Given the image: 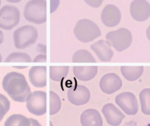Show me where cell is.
<instances>
[{
  "instance_id": "83f0119b",
  "label": "cell",
  "mask_w": 150,
  "mask_h": 126,
  "mask_svg": "<svg viewBox=\"0 0 150 126\" xmlns=\"http://www.w3.org/2000/svg\"><path fill=\"white\" fill-rule=\"evenodd\" d=\"M59 5V0H50V13L54 12Z\"/></svg>"
},
{
  "instance_id": "8d00e7d4",
  "label": "cell",
  "mask_w": 150,
  "mask_h": 126,
  "mask_svg": "<svg viewBox=\"0 0 150 126\" xmlns=\"http://www.w3.org/2000/svg\"><path fill=\"white\" fill-rule=\"evenodd\" d=\"M146 126H150V123H149V124H148Z\"/></svg>"
},
{
  "instance_id": "603a6c76",
  "label": "cell",
  "mask_w": 150,
  "mask_h": 126,
  "mask_svg": "<svg viewBox=\"0 0 150 126\" xmlns=\"http://www.w3.org/2000/svg\"><path fill=\"white\" fill-rule=\"evenodd\" d=\"M5 62H31L30 57L26 53L14 52L9 54L5 60Z\"/></svg>"
},
{
  "instance_id": "ffe728a7",
  "label": "cell",
  "mask_w": 150,
  "mask_h": 126,
  "mask_svg": "<svg viewBox=\"0 0 150 126\" xmlns=\"http://www.w3.org/2000/svg\"><path fill=\"white\" fill-rule=\"evenodd\" d=\"M69 70V66H50V78L53 81L59 82L67 76Z\"/></svg>"
},
{
  "instance_id": "836d02e7",
  "label": "cell",
  "mask_w": 150,
  "mask_h": 126,
  "mask_svg": "<svg viewBox=\"0 0 150 126\" xmlns=\"http://www.w3.org/2000/svg\"><path fill=\"white\" fill-rule=\"evenodd\" d=\"M14 68H17V69H24V68H27V66H13Z\"/></svg>"
},
{
  "instance_id": "cb8c5ba5",
  "label": "cell",
  "mask_w": 150,
  "mask_h": 126,
  "mask_svg": "<svg viewBox=\"0 0 150 126\" xmlns=\"http://www.w3.org/2000/svg\"><path fill=\"white\" fill-rule=\"evenodd\" d=\"M61 107L62 102L58 94L53 91H50V115L58 113Z\"/></svg>"
},
{
  "instance_id": "4dcf8cb0",
  "label": "cell",
  "mask_w": 150,
  "mask_h": 126,
  "mask_svg": "<svg viewBox=\"0 0 150 126\" xmlns=\"http://www.w3.org/2000/svg\"><path fill=\"white\" fill-rule=\"evenodd\" d=\"M146 36H147V37H148V40L150 41V25L149 26V27H148V29H146Z\"/></svg>"
},
{
  "instance_id": "5bb4252c",
  "label": "cell",
  "mask_w": 150,
  "mask_h": 126,
  "mask_svg": "<svg viewBox=\"0 0 150 126\" xmlns=\"http://www.w3.org/2000/svg\"><path fill=\"white\" fill-rule=\"evenodd\" d=\"M46 75V66H33L29 71V79L33 86L44 88L47 85Z\"/></svg>"
},
{
  "instance_id": "d590c367",
  "label": "cell",
  "mask_w": 150,
  "mask_h": 126,
  "mask_svg": "<svg viewBox=\"0 0 150 126\" xmlns=\"http://www.w3.org/2000/svg\"><path fill=\"white\" fill-rule=\"evenodd\" d=\"M50 126H53V125L52 124V122L51 121H50Z\"/></svg>"
},
{
  "instance_id": "e575fe53",
  "label": "cell",
  "mask_w": 150,
  "mask_h": 126,
  "mask_svg": "<svg viewBox=\"0 0 150 126\" xmlns=\"http://www.w3.org/2000/svg\"><path fill=\"white\" fill-rule=\"evenodd\" d=\"M2 61V55H1V54L0 53V62H1Z\"/></svg>"
},
{
  "instance_id": "277c9868",
  "label": "cell",
  "mask_w": 150,
  "mask_h": 126,
  "mask_svg": "<svg viewBox=\"0 0 150 126\" xmlns=\"http://www.w3.org/2000/svg\"><path fill=\"white\" fill-rule=\"evenodd\" d=\"M38 37V32L32 25H25L16 29L13 34L15 47L25 49L34 44Z\"/></svg>"
},
{
  "instance_id": "7402d4cb",
  "label": "cell",
  "mask_w": 150,
  "mask_h": 126,
  "mask_svg": "<svg viewBox=\"0 0 150 126\" xmlns=\"http://www.w3.org/2000/svg\"><path fill=\"white\" fill-rule=\"evenodd\" d=\"M141 111L145 115H150V89H142L139 93Z\"/></svg>"
},
{
  "instance_id": "d6a6232c",
  "label": "cell",
  "mask_w": 150,
  "mask_h": 126,
  "mask_svg": "<svg viewBox=\"0 0 150 126\" xmlns=\"http://www.w3.org/2000/svg\"><path fill=\"white\" fill-rule=\"evenodd\" d=\"M7 2H9V3H12V4H15V3H18L20 1H21V0H6Z\"/></svg>"
},
{
  "instance_id": "e0dca14e",
  "label": "cell",
  "mask_w": 150,
  "mask_h": 126,
  "mask_svg": "<svg viewBox=\"0 0 150 126\" xmlns=\"http://www.w3.org/2000/svg\"><path fill=\"white\" fill-rule=\"evenodd\" d=\"M97 66H74V76L81 81H88L93 79L97 74Z\"/></svg>"
},
{
  "instance_id": "5b68a950",
  "label": "cell",
  "mask_w": 150,
  "mask_h": 126,
  "mask_svg": "<svg viewBox=\"0 0 150 126\" xmlns=\"http://www.w3.org/2000/svg\"><path fill=\"white\" fill-rule=\"evenodd\" d=\"M107 41L117 51L121 52L128 48L132 43L131 32L125 28H120L108 32L105 36Z\"/></svg>"
},
{
  "instance_id": "4fadbf2b",
  "label": "cell",
  "mask_w": 150,
  "mask_h": 126,
  "mask_svg": "<svg viewBox=\"0 0 150 126\" xmlns=\"http://www.w3.org/2000/svg\"><path fill=\"white\" fill-rule=\"evenodd\" d=\"M102 113L108 124L112 126L119 125L125 116L121 111L112 103H107L103 106Z\"/></svg>"
},
{
  "instance_id": "7a4b0ae2",
  "label": "cell",
  "mask_w": 150,
  "mask_h": 126,
  "mask_svg": "<svg viewBox=\"0 0 150 126\" xmlns=\"http://www.w3.org/2000/svg\"><path fill=\"white\" fill-rule=\"evenodd\" d=\"M46 0H30L25 5L23 15L29 22L36 24L45 23L47 20Z\"/></svg>"
},
{
  "instance_id": "4316f807",
  "label": "cell",
  "mask_w": 150,
  "mask_h": 126,
  "mask_svg": "<svg viewBox=\"0 0 150 126\" xmlns=\"http://www.w3.org/2000/svg\"><path fill=\"white\" fill-rule=\"evenodd\" d=\"M46 61H47L46 55L43 54H40L36 55L33 60V62H46Z\"/></svg>"
},
{
  "instance_id": "d4e9b609",
  "label": "cell",
  "mask_w": 150,
  "mask_h": 126,
  "mask_svg": "<svg viewBox=\"0 0 150 126\" xmlns=\"http://www.w3.org/2000/svg\"><path fill=\"white\" fill-rule=\"evenodd\" d=\"M10 102L4 94L0 93V121L10 108Z\"/></svg>"
},
{
  "instance_id": "d6986e66",
  "label": "cell",
  "mask_w": 150,
  "mask_h": 126,
  "mask_svg": "<svg viewBox=\"0 0 150 126\" xmlns=\"http://www.w3.org/2000/svg\"><path fill=\"white\" fill-rule=\"evenodd\" d=\"M30 122L29 118L20 114H15L10 116L5 121L4 126H30Z\"/></svg>"
},
{
  "instance_id": "ac0fdd59",
  "label": "cell",
  "mask_w": 150,
  "mask_h": 126,
  "mask_svg": "<svg viewBox=\"0 0 150 126\" xmlns=\"http://www.w3.org/2000/svg\"><path fill=\"white\" fill-rule=\"evenodd\" d=\"M144 72V67L122 66L121 67V72L124 78L128 81H134L139 78Z\"/></svg>"
},
{
  "instance_id": "52a82bcc",
  "label": "cell",
  "mask_w": 150,
  "mask_h": 126,
  "mask_svg": "<svg viewBox=\"0 0 150 126\" xmlns=\"http://www.w3.org/2000/svg\"><path fill=\"white\" fill-rule=\"evenodd\" d=\"M20 21V11L15 6L6 5L0 9V28L10 30Z\"/></svg>"
},
{
  "instance_id": "9c48e42d",
  "label": "cell",
  "mask_w": 150,
  "mask_h": 126,
  "mask_svg": "<svg viewBox=\"0 0 150 126\" xmlns=\"http://www.w3.org/2000/svg\"><path fill=\"white\" fill-rule=\"evenodd\" d=\"M67 99L73 105L81 106L86 104L90 99V92L84 85H75L67 91Z\"/></svg>"
},
{
  "instance_id": "44dd1931",
  "label": "cell",
  "mask_w": 150,
  "mask_h": 126,
  "mask_svg": "<svg viewBox=\"0 0 150 126\" xmlns=\"http://www.w3.org/2000/svg\"><path fill=\"white\" fill-rule=\"evenodd\" d=\"M73 62H96V61L92 54L87 50H79L72 57Z\"/></svg>"
},
{
  "instance_id": "f546056e",
  "label": "cell",
  "mask_w": 150,
  "mask_h": 126,
  "mask_svg": "<svg viewBox=\"0 0 150 126\" xmlns=\"http://www.w3.org/2000/svg\"><path fill=\"white\" fill-rule=\"evenodd\" d=\"M30 122V126H42L41 124L39 123V122L32 118H29Z\"/></svg>"
},
{
  "instance_id": "1f68e13d",
  "label": "cell",
  "mask_w": 150,
  "mask_h": 126,
  "mask_svg": "<svg viewBox=\"0 0 150 126\" xmlns=\"http://www.w3.org/2000/svg\"><path fill=\"white\" fill-rule=\"evenodd\" d=\"M4 41V33L1 30H0V44L3 43Z\"/></svg>"
},
{
  "instance_id": "2e32d148",
  "label": "cell",
  "mask_w": 150,
  "mask_h": 126,
  "mask_svg": "<svg viewBox=\"0 0 150 126\" xmlns=\"http://www.w3.org/2000/svg\"><path fill=\"white\" fill-rule=\"evenodd\" d=\"M80 123L82 126H103V120L99 112L94 108L85 110L81 114Z\"/></svg>"
},
{
  "instance_id": "7c38bea8",
  "label": "cell",
  "mask_w": 150,
  "mask_h": 126,
  "mask_svg": "<svg viewBox=\"0 0 150 126\" xmlns=\"http://www.w3.org/2000/svg\"><path fill=\"white\" fill-rule=\"evenodd\" d=\"M121 15L119 9L115 5H106L102 10L101 19L103 23L107 27H114L120 22Z\"/></svg>"
},
{
  "instance_id": "484cf974",
  "label": "cell",
  "mask_w": 150,
  "mask_h": 126,
  "mask_svg": "<svg viewBox=\"0 0 150 126\" xmlns=\"http://www.w3.org/2000/svg\"><path fill=\"white\" fill-rule=\"evenodd\" d=\"M84 2L89 6L93 8H98L101 6L103 0H84Z\"/></svg>"
},
{
  "instance_id": "74e56055",
  "label": "cell",
  "mask_w": 150,
  "mask_h": 126,
  "mask_svg": "<svg viewBox=\"0 0 150 126\" xmlns=\"http://www.w3.org/2000/svg\"><path fill=\"white\" fill-rule=\"evenodd\" d=\"M1 1L0 0V6H1Z\"/></svg>"
},
{
  "instance_id": "6da1fadb",
  "label": "cell",
  "mask_w": 150,
  "mask_h": 126,
  "mask_svg": "<svg viewBox=\"0 0 150 126\" xmlns=\"http://www.w3.org/2000/svg\"><path fill=\"white\" fill-rule=\"evenodd\" d=\"M2 86L9 96L17 102H26L32 93L25 76L19 72L13 71L6 74Z\"/></svg>"
},
{
  "instance_id": "3957f363",
  "label": "cell",
  "mask_w": 150,
  "mask_h": 126,
  "mask_svg": "<svg viewBox=\"0 0 150 126\" xmlns=\"http://www.w3.org/2000/svg\"><path fill=\"white\" fill-rule=\"evenodd\" d=\"M73 32L76 38L83 43L92 41L101 34L98 26L94 22L87 19L78 20Z\"/></svg>"
},
{
  "instance_id": "8992f818",
  "label": "cell",
  "mask_w": 150,
  "mask_h": 126,
  "mask_svg": "<svg viewBox=\"0 0 150 126\" xmlns=\"http://www.w3.org/2000/svg\"><path fill=\"white\" fill-rule=\"evenodd\" d=\"M28 110L31 114L40 116L47 111V94L44 91H34L26 102Z\"/></svg>"
},
{
  "instance_id": "f1b7e54d",
  "label": "cell",
  "mask_w": 150,
  "mask_h": 126,
  "mask_svg": "<svg viewBox=\"0 0 150 126\" xmlns=\"http://www.w3.org/2000/svg\"><path fill=\"white\" fill-rule=\"evenodd\" d=\"M37 50L39 52H42L43 54H46V46L42 44H39L37 47Z\"/></svg>"
},
{
  "instance_id": "ba28073f",
  "label": "cell",
  "mask_w": 150,
  "mask_h": 126,
  "mask_svg": "<svg viewBox=\"0 0 150 126\" xmlns=\"http://www.w3.org/2000/svg\"><path fill=\"white\" fill-rule=\"evenodd\" d=\"M116 104L127 115L132 116L137 113L138 104L135 96L131 92H124L115 97Z\"/></svg>"
},
{
  "instance_id": "9a60e30c",
  "label": "cell",
  "mask_w": 150,
  "mask_h": 126,
  "mask_svg": "<svg viewBox=\"0 0 150 126\" xmlns=\"http://www.w3.org/2000/svg\"><path fill=\"white\" fill-rule=\"evenodd\" d=\"M111 46L107 41L100 40L92 44L90 47L100 60L103 62H110L114 54Z\"/></svg>"
},
{
  "instance_id": "8fae6325",
  "label": "cell",
  "mask_w": 150,
  "mask_h": 126,
  "mask_svg": "<svg viewBox=\"0 0 150 126\" xmlns=\"http://www.w3.org/2000/svg\"><path fill=\"white\" fill-rule=\"evenodd\" d=\"M99 85L102 92L110 94L120 89L122 82L118 75L114 73H108L101 78Z\"/></svg>"
},
{
  "instance_id": "30bf717a",
  "label": "cell",
  "mask_w": 150,
  "mask_h": 126,
  "mask_svg": "<svg viewBox=\"0 0 150 126\" xmlns=\"http://www.w3.org/2000/svg\"><path fill=\"white\" fill-rule=\"evenodd\" d=\"M132 18L138 22H144L150 16V4L146 0H134L130 5Z\"/></svg>"
}]
</instances>
